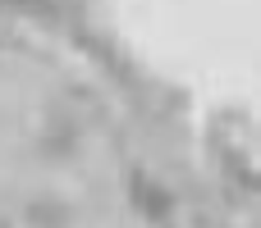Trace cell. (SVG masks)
I'll return each mask as SVG.
<instances>
[{"label": "cell", "instance_id": "obj_2", "mask_svg": "<svg viewBox=\"0 0 261 228\" xmlns=\"http://www.w3.org/2000/svg\"><path fill=\"white\" fill-rule=\"evenodd\" d=\"M138 201H142V206H147V215H156V219H161V215H170V197H165L161 187L142 183V178H138Z\"/></svg>", "mask_w": 261, "mask_h": 228}, {"label": "cell", "instance_id": "obj_3", "mask_svg": "<svg viewBox=\"0 0 261 228\" xmlns=\"http://www.w3.org/2000/svg\"><path fill=\"white\" fill-rule=\"evenodd\" d=\"M0 228H9V224H5V219H0Z\"/></svg>", "mask_w": 261, "mask_h": 228}, {"label": "cell", "instance_id": "obj_1", "mask_svg": "<svg viewBox=\"0 0 261 228\" xmlns=\"http://www.w3.org/2000/svg\"><path fill=\"white\" fill-rule=\"evenodd\" d=\"M23 219L32 228H69V206L64 201H32Z\"/></svg>", "mask_w": 261, "mask_h": 228}]
</instances>
